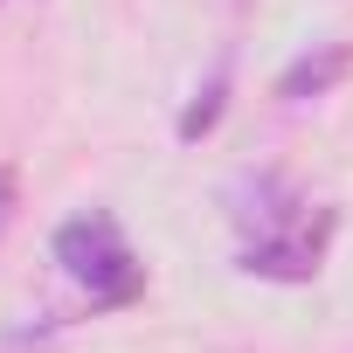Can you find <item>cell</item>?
Instances as JSON below:
<instances>
[{"label": "cell", "instance_id": "6da1fadb", "mask_svg": "<svg viewBox=\"0 0 353 353\" xmlns=\"http://www.w3.org/2000/svg\"><path fill=\"white\" fill-rule=\"evenodd\" d=\"M56 263H63L77 284H90V298H104V305H125V298L139 291V256L125 250V236H118L111 215H77V222H63V229H56Z\"/></svg>", "mask_w": 353, "mask_h": 353}, {"label": "cell", "instance_id": "7a4b0ae2", "mask_svg": "<svg viewBox=\"0 0 353 353\" xmlns=\"http://www.w3.org/2000/svg\"><path fill=\"white\" fill-rule=\"evenodd\" d=\"M250 277H312L319 270V236H263L243 250Z\"/></svg>", "mask_w": 353, "mask_h": 353}, {"label": "cell", "instance_id": "3957f363", "mask_svg": "<svg viewBox=\"0 0 353 353\" xmlns=\"http://www.w3.org/2000/svg\"><path fill=\"white\" fill-rule=\"evenodd\" d=\"M346 63H353V56H346L339 42H325L319 56H298V63H291V70L277 77V97H284V104H305V97H325V90H332V83L346 77Z\"/></svg>", "mask_w": 353, "mask_h": 353}, {"label": "cell", "instance_id": "277c9868", "mask_svg": "<svg viewBox=\"0 0 353 353\" xmlns=\"http://www.w3.org/2000/svg\"><path fill=\"white\" fill-rule=\"evenodd\" d=\"M222 90H229V70H215V77L194 90V104H188V118H181V139H201V132L222 118Z\"/></svg>", "mask_w": 353, "mask_h": 353}, {"label": "cell", "instance_id": "5b68a950", "mask_svg": "<svg viewBox=\"0 0 353 353\" xmlns=\"http://www.w3.org/2000/svg\"><path fill=\"white\" fill-rule=\"evenodd\" d=\"M8 194H14V173H0V222H8Z\"/></svg>", "mask_w": 353, "mask_h": 353}]
</instances>
